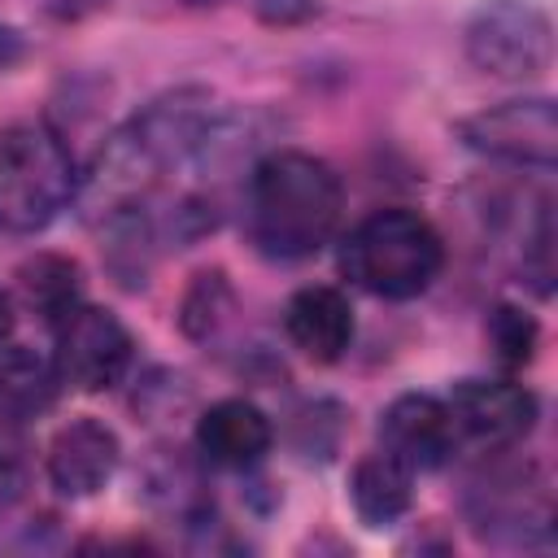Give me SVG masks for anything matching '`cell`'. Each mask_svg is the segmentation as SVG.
<instances>
[{
	"instance_id": "1",
	"label": "cell",
	"mask_w": 558,
	"mask_h": 558,
	"mask_svg": "<svg viewBox=\"0 0 558 558\" xmlns=\"http://www.w3.org/2000/svg\"><path fill=\"white\" fill-rule=\"evenodd\" d=\"M218 113L222 109L209 87H174L135 109L105 135L92 166L78 174V209L92 222H105L122 209L148 205L153 187L166 174L192 166Z\"/></svg>"
},
{
	"instance_id": "2",
	"label": "cell",
	"mask_w": 558,
	"mask_h": 558,
	"mask_svg": "<svg viewBox=\"0 0 558 558\" xmlns=\"http://www.w3.org/2000/svg\"><path fill=\"white\" fill-rule=\"evenodd\" d=\"M340 174L301 148H275L248 170L244 222L253 244L275 262L314 257L340 227Z\"/></svg>"
},
{
	"instance_id": "3",
	"label": "cell",
	"mask_w": 558,
	"mask_h": 558,
	"mask_svg": "<svg viewBox=\"0 0 558 558\" xmlns=\"http://www.w3.org/2000/svg\"><path fill=\"white\" fill-rule=\"evenodd\" d=\"M445 266L440 231L414 209H375L362 218L340 248V270L371 296L410 301L436 283Z\"/></svg>"
},
{
	"instance_id": "4",
	"label": "cell",
	"mask_w": 558,
	"mask_h": 558,
	"mask_svg": "<svg viewBox=\"0 0 558 558\" xmlns=\"http://www.w3.org/2000/svg\"><path fill=\"white\" fill-rule=\"evenodd\" d=\"M78 196V166L61 131L17 122L0 135V231L39 235Z\"/></svg>"
},
{
	"instance_id": "5",
	"label": "cell",
	"mask_w": 558,
	"mask_h": 558,
	"mask_svg": "<svg viewBox=\"0 0 558 558\" xmlns=\"http://www.w3.org/2000/svg\"><path fill=\"white\" fill-rule=\"evenodd\" d=\"M466 61L493 78H536L554 57L549 13L532 0H484L466 22Z\"/></svg>"
},
{
	"instance_id": "6",
	"label": "cell",
	"mask_w": 558,
	"mask_h": 558,
	"mask_svg": "<svg viewBox=\"0 0 558 558\" xmlns=\"http://www.w3.org/2000/svg\"><path fill=\"white\" fill-rule=\"evenodd\" d=\"M458 135L471 153L501 166L541 170V174L558 166V113L549 96H519L480 109L458 122Z\"/></svg>"
},
{
	"instance_id": "7",
	"label": "cell",
	"mask_w": 558,
	"mask_h": 558,
	"mask_svg": "<svg viewBox=\"0 0 558 558\" xmlns=\"http://www.w3.org/2000/svg\"><path fill=\"white\" fill-rule=\"evenodd\" d=\"M52 336H57L52 366H57L61 384H74L83 392L118 388L135 362V340H131L126 323L87 301L74 314H65L52 327Z\"/></svg>"
},
{
	"instance_id": "8",
	"label": "cell",
	"mask_w": 558,
	"mask_h": 558,
	"mask_svg": "<svg viewBox=\"0 0 558 558\" xmlns=\"http://www.w3.org/2000/svg\"><path fill=\"white\" fill-rule=\"evenodd\" d=\"M466 514L488 536L527 541L532 532H549V488L532 462H493L471 480Z\"/></svg>"
},
{
	"instance_id": "9",
	"label": "cell",
	"mask_w": 558,
	"mask_h": 558,
	"mask_svg": "<svg viewBox=\"0 0 558 558\" xmlns=\"http://www.w3.org/2000/svg\"><path fill=\"white\" fill-rule=\"evenodd\" d=\"M445 401L458 423V436L484 445L488 453L519 445L536 427V410H541L536 397L514 379H462Z\"/></svg>"
},
{
	"instance_id": "10",
	"label": "cell",
	"mask_w": 558,
	"mask_h": 558,
	"mask_svg": "<svg viewBox=\"0 0 558 558\" xmlns=\"http://www.w3.org/2000/svg\"><path fill=\"white\" fill-rule=\"evenodd\" d=\"M379 440L410 471H436L462 445L458 423L449 414V401L445 397H432V392H405V397H397L384 410V418H379Z\"/></svg>"
},
{
	"instance_id": "11",
	"label": "cell",
	"mask_w": 558,
	"mask_h": 558,
	"mask_svg": "<svg viewBox=\"0 0 558 558\" xmlns=\"http://www.w3.org/2000/svg\"><path fill=\"white\" fill-rule=\"evenodd\" d=\"M118 462H122L118 432L105 427L100 418H74L48 445V484L61 497L78 501V497L100 493L113 480Z\"/></svg>"
},
{
	"instance_id": "12",
	"label": "cell",
	"mask_w": 558,
	"mask_h": 558,
	"mask_svg": "<svg viewBox=\"0 0 558 558\" xmlns=\"http://www.w3.org/2000/svg\"><path fill=\"white\" fill-rule=\"evenodd\" d=\"M270 440H275V427H270L266 410L253 405V401H244V397L214 401L196 418V453L209 466H222V471L257 466L266 458Z\"/></svg>"
},
{
	"instance_id": "13",
	"label": "cell",
	"mask_w": 558,
	"mask_h": 558,
	"mask_svg": "<svg viewBox=\"0 0 558 558\" xmlns=\"http://www.w3.org/2000/svg\"><path fill=\"white\" fill-rule=\"evenodd\" d=\"M283 331L310 362H340L353 344V305L327 283L301 288L283 310Z\"/></svg>"
},
{
	"instance_id": "14",
	"label": "cell",
	"mask_w": 558,
	"mask_h": 558,
	"mask_svg": "<svg viewBox=\"0 0 558 558\" xmlns=\"http://www.w3.org/2000/svg\"><path fill=\"white\" fill-rule=\"evenodd\" d=\"M349 497H353V510L366 527H388L397 523L410 501H414V471L392 458L388 449L379 453H366L357 466H353V480H349Z\"/></svg>"
},
{
	"instance_id": "15",
	"label": "cell",
	"mask_w": 558,
	"mask_h": 558,
	"mask_svg": "<svg viewBox=\"0 0 558 558\" xmlns=\"http://www.w3.org/2000/svg\"><path fill=\"white\" fill-rule=\"evenodd\" d=\"M57 366L22 344H0V418H31L44 414L57 397Z\"/></svg>"
},
{
	"instance_id": "16",
	"label": "cell",
	"mask_w": 558,
	"mask_h": 558,
	"mask_svg": "<svg viewBox=\"0 0 558 558\" xmlns=\"http://www.w3.org/2000/svg\"><path fill=\"white\" fill-rule=\"evenodd\" d=\"M17 288H22V301L48 323L57 327L65 314H74L83 305V275L70 257L61 253H35L31 262H22L17 270Z\"/></svg>"
},
{
	"instance_id": "17",
	"label": "cell",
	"mask_w": 558,
	"mask_h": 558,
	"mask_svg": "<svg viewBox=\"0 0 558 558\" xmlns=\"http://www.w3.org/2000/svg\"><path fill=\"white\" fill-rule=\"evenodd\" d=\"M235 314V288L222 270H201L187 292H183V305H179V327L183 336L192 340H214Z\"/></svg>"
},
{
	"instance_id": "18",
	"label": "cell",
	"mask_w": 558,
	"mask_h": 558,
	"mask_svg": "<svg viewBox=\"0 0 558 558\" xmlns=\"http://www.w3.org/2000/svg\"><path fill=\"white\" fill-rule=\"evenodd\" d=\"M484 340H488L493 357L514 371V366L532 362L536 340H541V327H536V318H532L527 310H519V305H493V314H488V323H484Z\"/></svg>"
},
{
	"instance_id": "19",
	"label": "cell",
	"mask_w": 558,
	"mask_h": 558,
	"mask_svg": "<svg viewBox=\"0 0 558 558\" xmlns=\"http://www.w3.org/2000/svg\"><path fill=\"white\" fill-rule=\"evenodd\" d=\"M31 440L17 418H0V510L17 506L31 488Z\"/></svg>"
},
{
	"instance_id": "20",
	"label": "cell",
	"mask_w": 558,
	"mask_h": 558,
	"mask_svg": "<svg viewBox=\"0 0 558 558\" xmlns=\"http://www.w3.org/2000/svg\"><path fill=\"white\" fill-rule=\"evenodd\" d=\"M253 13L266 22V26H296L305 17H314V0H248Z\"/></svg>"
},
{
	"instance_id": "21",
	"label": "cell",
	"mask_w": 558,
	"mask_h": 558,
	"mask_svg": "<svg viewBox=\"0 0 558 558\" xmlns=\"http://www.w3.org/2000/svg\"><path fill=\"white\" fill-rule=\"evenodd\" d=\"M17 57H22V35L13 26H0V70L13 65Z\"/></svg>"
},
{
	"instance_id": "22",
	"label": "cell",
	"mask_w": 558,
	"mask_h": 558,
	"mask_svg": "<svg viewBox=\"0 0 558 558\" xmlns=\"http://www.w3.org/2000/svg\"><path fill=\"white\" fill-rule=\"evenodd\" d=\"M13 323H17V314H13V301H9V292H0V344H9V336H13Z\"/></svg>"
},
{
	"instance_id": "23",
	"label": "cell",
	"mask_w": 558,
	"mask_h": 558,
	"mask_svg": "<svg viewBox=\"0 0 558 558\" xmlns=\"http://www.w3.org/2000/svg\"><path fill=\"white\" fill-rule=\"evenodd\" d=\"M187 4H222V0H187Z\"/></svg>"
}]
</instances>
